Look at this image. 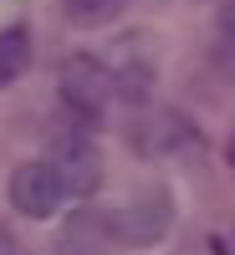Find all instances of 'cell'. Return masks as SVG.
<instances>
[{
  "mask_svg": "<svg viewBox=\"0 0 235 255\" xmlns=\"http://www.w3.org/2000/svg\"><path fill=\"white\" fill-rule=\"evenodd\" d=\"M113 92H118V82H113V72L102 67L97 56H67L61 61V102H67L82 123H92L108 108Z\"/></svg>",
  "mask_w": 235,
  "mask_h": 255,
  "instance_id": "cell-1",
  "label": "cell"
},
{
  "mask_svg": "<svg viewBox=\"0 0 235 255\" xmlns=\"http://www.w3.org/2000/svg\"><path fill=\"white\" fill-rule=\"evenodd\" d=\"M61 199H67V184H61V174H56L51 158L15 163V174H10V204L26 220H51L61 209Z\"/></svg>",
  "mask_w": 235,
  "mask_h": 255,
  "instance_id": "cell-2",
  "label": "cell"
},
{
  "mask_svg": "<svg viewBox=\"0 0 235 255\" xmlns=\"http://www.w3.org/2000/svg\"><path fill=\"white\" fill-rule=\"evenodd\" d=\"M51 163H56L61 184H67V194H77V199L97 194V184H102V153H97V143L87 138V128L56 133V153H51Z\"/></svg>",
  "mask_w": 235,
  "mask_h": 255,
  "instance_id": "cell-3",
  "label": "cell"
},
{
  "mask_svg": "<svg viewBox=\"0 0 235 255\" xmlns=\"http://www.w3.org/2000/svg\"><path fill=\"white\" fill-rule=\"evenodd\" d=\"M108 215H113V240L118 245H154V240H164L169 220H174V199H169L164 189H154V194H143L138 204L108 209Z\"/></svg>",
  "mask_w": 235,
  "mask_h": 255,
  "instance_id": "cell-4",
  "label": "cell"
},
{
  "mask_svg": "<svg viewBox=\"0 0 235 255\" xmlns=\"http://www.w3.org/2000/svg\"><path fill=\"white\" fill-rule=\"evenodd\" d=\"M113 215L97 204L72 209L56 230V255H113Z\"/></svg>",
  "mask_w": 235,
  "mask_h": 255,
  "instance_id": "cell-5",
  "label": "cell"
},
{
  "mask_svg": "<svg viewBox=\"0 0 235 255\" xmlns=\"http://www.w3.org/2000/svg\"><path fill=\"white\" fill-rule=\"evenodd\" d=\"M133 143H138V153H179V148L195 143V128L179 113H148L133 128Z\"/></svg>",
  "mask_w": 235,
  "mask_h": 255,
  "instance_id": "cell-6",
  "label": "cell"
},
{
  "mask_svg": "<svg viewBox=\"0 0 235 255\" xmlns=\"http://www.w3.org/2000/svg\"><path fill=\"white\" fill-rule=\"evenodd\" d=\"M26 67H31V31L26 26L0 31V87H10Z\"/></svg>",
  "mask_w": 235,
  "mask_h": 255,
  "instance_id": "cell-7",
  "label": "cell"
},
{
  "mask_svg": "<svg viewBox=\"0 0 235 255\" xmlns=\"http://www.w3.org/2000/svg\"><path fill=\"white\" fill-rule=\"evenodd\" d=\"M128 0H61V10H67L72 26H108V20L123 15Z\"/></svg>",
  "mask_w": 235,
  "mask_h": 255,
  "instance_id": "cell-8",
  "label": "cell"
},
{
  "mask_svg": "<svg viewBox=\"0 0 235 255\" xmlns=\"http://www.w3.org/2000/svg\"><path fill=\"white\" fill-rule=\"evenodd\" d=\"M0 255H26V245L15 240V230H10V225H0Z\"/></svg>",
  "mask_w": 235,
  "mask_h": 255,
  "instance_id": "cell-9",
  "label": "cell"
},
{
  "mask_svg": "<svg viewBox=\"0 0 235 255\" xmlns=\"http://www.w3.org/2000/svg\"><path fill=\"white\" fill-rule=\"evenodd\" d=\"M220 31H225V41H235V0L220 5Z\"/></svg>",
  "mask_w": 235,
  "mask_h": 255,
  "instance_id": "cell-10",
  "label": "cell"
},
{
  "mask_svg": "<svg viewBox=\"0 0 235 255\" xmlns=\"http://www.w3.org/2000/svg\"><path fill=\"white\" fill-rule=\"evenodd\" d=\"M215 255H235V225L225 230V235H215Z\"/></svg>",
  "mask_w": 235,
  "mask_h": 255,
  "instance_id": "cell-11",
  "label": "cell"
}]
</instances>
